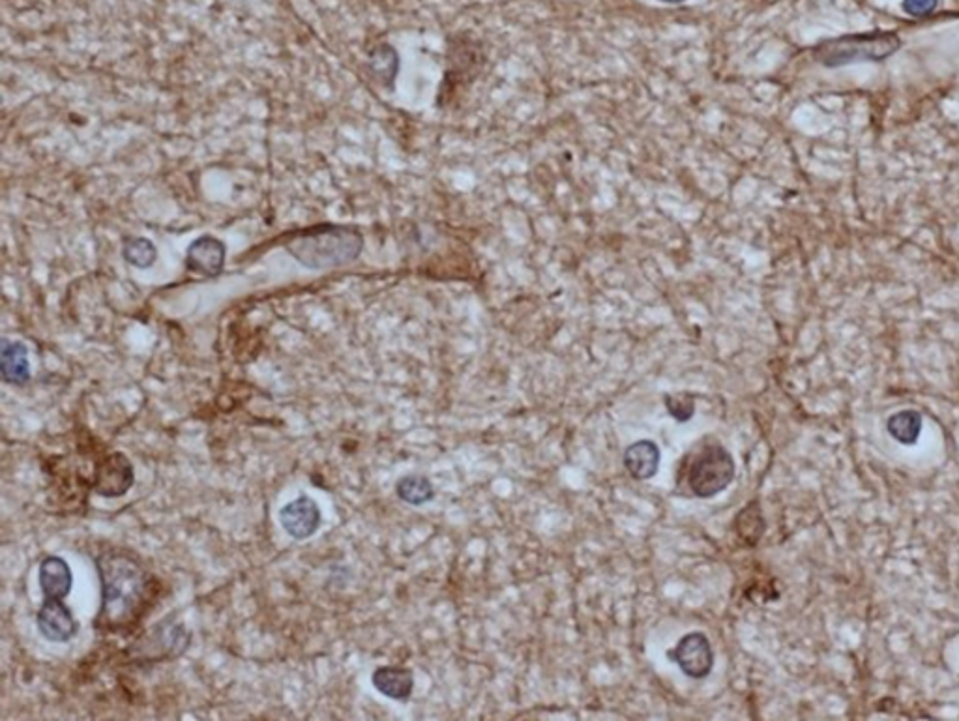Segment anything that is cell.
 Masks as SVG:
<instances>
[{"instance_id":"cell-10","label":"cell","mask_w":959,"mask_h":721,"mask_svg":"<svg viewBox=\"0 0 959 721\" xmlns=\"http://www.w3.org/2000/svg\"><path fill=\"white\" fill-rule=\"evenodd\" d=\"M38 579H40V587L45 598L64 600L74 585L72 568L60 557H45L40 564Z\"/></svg>"},{"instance_id":"cell-6","label":"cell","mask_w":959,"mask_h":721,"mask_svg":"<svg viewBox=\"0 0 959 721\" xmlns=\"http://www.w3.org/2000/svg\"><path fill=\"white\" fill-rule=\"evenodd\" d=\"M38 630L51 643H68L79 632V622L68 605L57 598H45L36 617Z\"/></svg>"},{"instance_id":"cell-3","label":"cell","mask_w":959,"mask_h":721,"mask_svg":"<svg viewBox=\"0 0 959 721\" xmlns=\"http://www.w3.org/2000/svg\"><path fill=\"white\" fill-rule=\"evenodd\" d=\"M900 47V36L896 32H868L825 40L813 49V55L825 68H841L853 62L888 59Z\"/></svg>"},{"instance_id":"cell-12","label":"cell","mask_w":959,"mask_h":721,"mask_svg":"<svg viewBox=\"0 0 959 721\" xmlns=\"http://www.w3.org/2000/svg\"><path fill=\"white\" fill-rule=\"evenodd\" d=\"M660 448L652 441H637L624 452V467L635 480H650L660 469Z\"/></svg>"},{"instance_id":"cell-18","label":"cell","mask_w":959,"mask_h":721,"mask_svg":"<svg viewBox=\"0 0 959 721\" xmlns=\"http://www.w3.org/2000/svg\"><path fill=\"white\" fill-rule=\"evenodd\" d=\"M667 411L679 422H688L694 416V398L692 396H667L665 398Z\"/></svg>"},{"instance_id":"cell-5","label":"cell","mask_w":959,"mask_h":721,"mask_svg":"<svg viewBox=\"0 0 959 721\" xmlns=\"http://www.w3.org/2000/svg\"><path fill=\"white\" fill-rule=\"evenodd\" d=\"M669 656L679 663L686 677L701 680L707 678L714 667V650L705 633L694 632L684 635Z\"/></svg>"},{"instance_id":"cell-14","label":"cell","mask_w":959,"mask_h":721,"mask_svg":"<svg viewBox=\"0 0 959 721\" xmlns=\"http://www.w3.org/2000/svg\"><path fill=\"white\" fill-rule=\"evenodd\" d=\"M922 414L918 411H900L892 414L886 422V429L890 437H894L901 444H915L922 433Z\"/></svg>"},{"instance_id":"cell-4","label":"cell","mask_w":959,"mask_h":721,"mask_svg":"<svg viewBox=\"0 0 959 721\" xmlns=\"http://www.w3.org/2000/svg\"><path fill=\"white\" fill-rule=\"evenodd\" d=\"M735 480V461L722 444H709L697 456L688 471V484L699 499H712Z\"/></svg>"},{"instance_id":"cell-16","label":"cell","mask_w":959,"mask_h":721,"mask_svg":"<svg viewBox=\"0 0 959 721\" xmlns=\"http://www.w3.org/2000/svg\"><path fill=\"white\" fill-rule=\"evenodd\" d=\"M369 68L373 70L375 77H379L383 83H392L396 79L399 70V57L394 47L390 45H379L371 57H369Z\"/></svg>"},{"instance_id":"cell-13","label":"cell","mask_w":959,"mask_h":721,"mask_svg":"<svg viewBox=\"0 0 959 721\" xmlns=\"http://www.w3.org/2000/svg\"><path fill=\"white\" fill-rule=\"evenodd\" d=\"M0 371L8 384L23 386L29 383L30 364L27 347L21 341L2 339L0 349Z\"/></svg>"},{"instance_id":"cell-7","label":"cell","mask_w":959,"mask_h":721,"mask_svg":"<svg viewBox=\"0 0 959 721\" xmlns=\"http://www.w3.org/2000/svg\"><path fill=\"white\" fill-rule=\"evenodd\" d=\"M133 480L135 476L130 459L122 454H111L105 457L104 463L96 471L94 489L102 497L117 499L132 489Z\"/></svg>"},{"instance_id":"cell-20","label":"cell","mask_w":959,"mask_h":721,"mask_svg":"<svg viewBox=\"0 0 959 721\" xmlns=\"http://www.w3.org/2000/svg\"><path fill=\"white\" fill-rule=\"evenodd\" d=\"M660 2H667V4H680V2H686V0H660Z\"/></svg>"},{"instance_id":"cell-9","label":"cell","mask_w":959,"mask_h":721,"mask_svg":"<svg viewBox=\"0 0 959 721\" xmlns=\"http://www.w3.org/2000/svg\"><path fill=\"white\" fill-rule=\"evenodd\" d=\"M225 253L227 251H225L222 240H218L214 236H201V238L192 242V246L188 248L186 266H188L190 272H197V274L212 278V276H218L222 272L223 265H225Z\"/></svg>"},{"instance_id":"cell-8","label":"cell","mask_w":959,"mask_h":721,"mask_svg":"<svg viewBox=\"0 0 959 721\" xmlns=\"http://www.w3.org/2000/svg\"><path fill=\"white\" fill-rule=\"evenodd\" d=\"M281 527L295 540H308L321 525V510L317 502L302 495L293 502L285 504L280 512Z\"/></svg>"},{"instance_id":"cell-15","label":"cell","mask_w":959,"mask_h":721,"mask_svg":"<svg viewBox=\"0 0 959 721\" xmlns=\"http://www.w3.org/2000/svg\"><path fill=\"white\" fill-rule=\"evenodd\" d=\"M396 493L401 501L411 506H422L426 502L433 501L435 497V489L431 486V482L426 476H418V474L401 478L396 486Z\"/></svg>"},{"instance_id":"cell-1","label":"cell","mask_w":959,"mask_h":721,"mask_svg":"<svg viewBox=\"0 0 959 721\" xmlns=\"http://www.w3.org/2000/svg\"><path fill=\"white\" fill-rule=\"evenodd\" d=\"M102 579V609L98 622L119 630L130 626L147 605L150 577L145 568L119 551H105L96 559Z\"/></svg>"},{"instance_id":"cell-11","label":"cell","mask_w":959,"mask_h":721,"mask_svg":"<svg viewBox=\"0 0 959 721\" xmlns=\"http://www.w3.org/2000/svg\"><path fill=\"white\" fill-rule=\"evenodd\" d=\"M371 682L375 690L383 693L384 697L394 699V701H405L411 697L414 688V675L411 669L399 667V665H386L379 667Z\"/></svg>"},{"instance_id":"cell-17","label":"cell","mask_w":959,"mask_h":721,"mask_svg":"<svg viewBox=\"0 0 959 721\" xmlns=\"http://www.w3.org/2000/svg\"><path fill=\"white\" fill-rule=\"evenodd\" d=\"M122 255L130 265L137 266V268H148V266L156 263L158 250H156L154 242H150L148 238H143V236H137V238H128L124 242Z\"/></svg>"},{"instance_id":"cell-2","label":"cell","mask_w":959,"mask_h":721,"mask_svg":"<svg viewBox=\"0 0 959 721\" xmlns=\"http://www.w3.org/2000/svg\"><path fill=\"white\" fill-rule=\"evenodd\" d=\"M364 238L355 231L340 225H319L300 231L285 240L289 251L300 265L311 270L336 268L349 265L362 253Z\"/></svg>"},{"instance_id":"cell-19","label":"cell","mask_w":959,"mask_h":721,"mask_svg":"<svg viewBox=\"0 0 959 721\" xmlns=\"http://www.w3.org/2000/svg\"><path fill=\"white\" fill-rule=\"evenodd\" d=\"M939 0H903V10L913 17H926L937 8Z\"/></svg>"}]
</instances>
